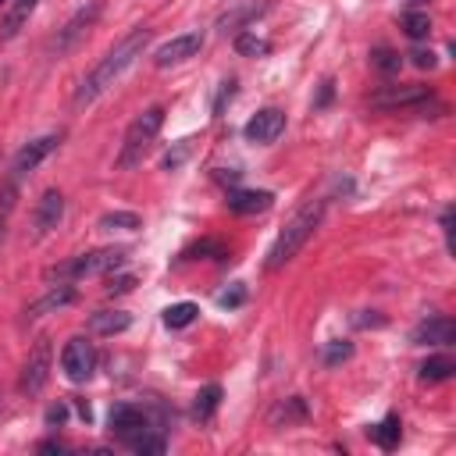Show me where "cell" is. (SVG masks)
I'll return each mask as SVG.
<instances>
[{
	"label": "cell",
	"instance_id": "obj_1",
	"mask_svg": "<svg viewBox=\"0 0 456 456\" xmlns=\"http://www.w3.org/2000/svg\"><path fill=\"white\" fill-rule=\"evenodd\" d=\"M146 43H150V28H146V25H135L132 32H125V36L93 64V71L78 82V89H75V107H89L93 100H100V96L135 64V57H142Z\"/></svg>",
	"mask_w": 456,
	"mask_h": 456
},
{
	"label": "cell",
	"instance_id": "obj_2",
	"mask_svg": "<svg viewBox=\"0 0 456 456\" xmlns=\"http://www.w3.org/2000/svg\"><path fill=\"white\" fill-rule=\"evenodd\" d=\"M321 217H324V200H317V203H306L303 210H296L292 217H289V224L278 232V239H274V246L267 249V271H278V267H285L303 246H306V239L317 232V224H321Z\"/></svg>",
	"mask_w": 456,
	"mask_h": 456
},
{
	"label": "cell",
	"instance_id": "obj_3",
	"mask_svg": "<svg viewBox=\"0 0 456 456\" xmlns=\"http://www.w3.org/2000/svg\"><path fill=\"white\" fill-rule=\"evenodd\" d=\"M160 125H164V107H146V110L128 125V132H125V139H121V150H118V160H114L118 171H132V167L142 164V157L150 153V146H153Z\"/></svg>",
	"mask_w": 456,
	"mask_h": 456
},
{
	"label": "cell",
	"instance_id": "obj_4",
	"mask_svg": "<svg viewBox=\"0 0 456 456\" xmlns=\"http://www.w3.org/2000/svg\"><path fill=\"white\" fill-rule=\"evenodd\" d=\"M128 249L125 246H103V249H93V253H78L57 267L46 271V278L53 281H75V278H89V274H103V271H118L125 264Z\"/></svg>",
	"mask_w": 456,
	"mask_h": 456
},
{
	"label": "cell",
	"instance_id": "obj_5",
	"mask_svg": "<svg viewBox=\"0 0 456 456\" xmlns=\"http://www.w3.org/2000/svg\"><path fill=\"white\" fill-rule=\"evenodd\" d=\"M61 370H64V378L75 381V385L89 381L93 370H96V346H93L86 335H71V338L64 342V349H61Z\"/></svg>",
	"mask_w": 456,
	"mask_h": 456
},
{
	"label": "cell",
	"instance_id": "obj_6",
	"mask_svg": "<svg viewBox=\"0 0 456 456\" xmlns=\"http://www.w3.org/2000/svg\"><path fill=\"white\" fill-rule=\"evenodd\" d=\"M50 367H53V346L50 338H39L28 353V360L21 363V374H18V392L21 395H36L43 392V385L50 381Z\"/></svg>",
	"mask_w": 456,
	"mask_h": 456
},
{
	"label": "cell",
	"instance_id": "obj_7",
	"mask_svg": "<svg viewBox=\"0 0 456 456\" xmlns=\"http://www.w3.org/2000/svg\"><path fill=\"white\" fill-rule=\"evenodd\" d=\"M200 50H203V32H182V36H171L167 43H160L153 50V64L175 68V64H185L189 57H196Z\"/></svg>",
	"mask_w": 456,
	"mask_h": 456
},
{
	"label": "cell",
	"instance_id": "obj_8",
	"mask_svg": "<svg viewBox=\"0 0 456 456\" xmlns=\"http://www.w3.org/2000/svg\"><path fill=\"white\" fill-rule=\"evenodd\" d=\"M61 146V135H39V139H32V142H25L18 153H14V160H11V178L18 182V178H25V175H32L53 150Z\"/></svg>",
	"mask_w": 456,
	"mask_h": 456
},
{
	"label": "cell",
	"instance_id": "obj_9",
	"mask_svg": "<svg viewBox=\"0 0 456 456\" xmlns=\"http://www.w3.org/2000/svg\"><path fill=\"white\" fill-rule=\"evenodd\" d=\"M100 11H103V4H100V0H89L86 7H78V11L68 18V25H64V28H57V36H53V43H50V46H53L57 53L71 50V46H75V39H78V36H82L96 18H100Z\"/></svg>",
	"mask_w": 456,
	"mask_h": 456
},
{
	"label": "cell",
	"instance_id": "obj_10",
	"mask_svg": "<svg viewBox=\"0 0 456 456\" xmlns=\"http://www.w3.org/2000/svg\"><path fill=\"white\" fill-rule=\"evenodd\" d=\"M61 217H64V196H61V189H46L39 196L36 210H32V232H36V239L50 235L61 224Z\"/></svg>",
	"mask_w": 456,
	"mask_h": 456
},
{
	"label": "cell",
	"instance_id": "obj_11",
	"mask_svg": "<svg viewBox=\"0 0 456 456\" xmlns=\"http://www.w3.org/2000/svg\"><path fill=\"white\" fill-rule=\"evenodd\" d=\"M281 132H285V114H281L278 107L256 110V114L246 121V128H242V135H246L249 142H274Z\"/></svg>",
	"mask_w": 456,
	"mask_h": 456
},
{
	"label": "cell",
	"instance_id": "obj_12",
	"mask_svg": "<svg viewBox=\"0 0 456 456\" xmlns=\"http://www.w3.org/2000/svg\"><path fill=\"white\" fill-rule=\"evenodd\" d=\"M452 338H456V321L445 317V314H435V317H428L424 324L413 328L417 346H449Z\"/></svg>",
	"mask_w": 456,
	"mask_h": 456
},
{
	"label": "cell",
	"instance_id": "obj_13",
	"mask_svg": "<svg viewBox=\"0 0 456 456\" xmlns=\"http://www.w3.org/2000/svg\"><path fill=\"white\" fill-rule=\"evenodd\" d=\"M142 428H150V417H146L139 406H132V403H118V406L110 410V431H114L121 442H128V438L139 435Z\"/></svg>",
	"mask_w": 456,
	"mask_h": 456
},
{
	"label": "cell",
	"instance_id": "obj_14",
	"mask_svg": "<svg viewBox=\"0 0 456 456\" xmlns=\"http://www.w3.org/2000/svg\"><path fill=\"white\" fill-rule=\"evenodd\" d=\"M224 203L235 214H260V210H267L274 203V196L267 189H228Z\"/></svg>",
	"mask_w": 456,
	"mask_h": 456
},
{
	"label": "cell",
	"instance_id": "obj_15",
	"mask_svg": "<svg viewBox=\"0 0 456 456\" xmlns=\"http://www.w3.org/2000/svg\"><path fill=\"white\" fill-rule=\"evenodd\" d=\"M424 96H431L424 86H395V89L378 93V96H374V107H381V110H392V107H406V110H413Z\"/></svg>",
	"mask_w": 456,
	"mask_h": 456
},
{
	"label": "cell",
	"instance_id": "obj_16",
	"mask_svg": "<svg viewBox=\"0 0 456 456\" xmlns=\"http://www.w3.org/2000/svg\"><path fill=\"white\" fill-rule=\"evenodd\" d=\"M36 7H39V0H11V4H7V14L0 18V39H4V43L14 39V36L25 28V21L32 18Z\"/></svg>",
	"mask_w": 456,
	"mask_h": 456
},
{
	"label": "cell",
	"instance_id": "obj_17",
	"mask_svg": "<svg viewBox=\"0 0 456 456\" xmlns=\"http://www.w3.org/2000/svg\"><path fill=\"white\" fill-rule=\"evenodd\" d=\"M75 299V289L68 285V281H61V285H50V292L43 296V299H36V303H28V310H25V317L28 321H36V317H43L46 310H61V306H68Z\"/></svg>",
	"mask_w": 456,
	"mask_h": 456
},
{
	"label": "cell",
	"instance_id": "obj_18",
	"mask_svg": "<svg viewBox=\"0 0 456 456\" xmlns=\"http://www.w3.org/2000/svg\"><path fill=\"white\" fill-rule=\"evenodd\" d=\"M128 324H132V317L125 310H96V314H89V331L93 335H118Z\"/></svg>",
	"mask_w": 456,
	"mask_h": 456
},
{
	"label": "cell",
	"instance_id": "obj_19",
	"mask_svg": "<svg viewBox=\"0 0 456 456\" xmlns=\"http://www.w3.org/2000/svg\"><path fill=\"white\" fill-rule=\"evenodd\" d=\"M367 435H370V442H374V445H381V449H395V445H399V435H403V424H399V417H395V413H388L381 424L367 428Z\"/></svg>",
	"mask_w": 456,
	"mask_h": 456
},
{
	"label": "cell",
	"instance_id": "obj_20",
	"mask_svg": "<svg viewBox=\"0 0 456 456\" xmlns=\"http://www.w3.org/2000/svg\"><path fill=\"white\" fill-rule=\"evenodd\" d=\"M217 403H221V388H217V385L200 388V392H196V403H192L196 420H210V417H214V410H217Z\"/></svg>",
	"mask_w": 456,
	"mask_h": 456
},
{
	"label": "cell",
	"instance_id": "obj_21",
	"mask_svg": "<svg viewBox=\"0 0 456 456\" xmlns=\"http://www.w3.org/2000/svg\"><path fill=\"white\" fill-rule=\"evenodd\" d=\"M125 445H128L132 452H153V456H160V452H164V435H157L153 428H142V431L132 435Z\"/></svg>",
	"mask_w": 456,
	"mask_h": 456
},
{
	"label": "cell",
	"instance_id": "obj_22",
	"mask_svg": "<svg viewBox=\"0 0 456 456\" xmlns=\"http://www.w3.org/2000/svg\"><path fill=\"white\" fill-rule=\"evenodd\" d=\"M452 370H456L452 356H431V360L420 363V378L424 381H445V378H452Z\"/></svg>",
	"mask_w": 456,
	"mask_h": 456
},
{
	"label": "cell",
	"instance_id": "obj_23",
	"mask_svg": "<svg viewBox=\"0 0 456 456\" xmlns=\"http://www.w3.org/2000/svg\"><path fill=\"white\" fill-rule=\"evenodd\" d=\"M14 207H18V182L7 178V182L0 185V239H4V232H7V221H11Z\"/></svg>",
	"mask_w": 456,
	"mask_h": 456
},
{
	"label": "cell",
	"instance_id": "obj_24",
	"mask_svg": "<svg viewBox=\"0 0 456 456\" xmlns=\"http://www.w3.org/2000/svg\"><path fill=\"white\" fill-rule=\"evenodd\" d=\"M196 314H200L196 303H175V306L164 310V324H167V328H189V324L196 321Z\"/></svg>",
	"mask_w": 456,
	"mask_h": 456
},
{
	"label": "cell",
	"instance_id": "obj_25",
	"mask_svg": "<svg viewBox=\"0 0 456 456\" xmlns=\"http://www.w3.org/2000/svg\"><path fill=\"white\" fill-rule=\"evenodd\" d=\"M256 14H264V4H246V7H239V11H232V14H224L221 21H217V28H239V25H246V21H253Z\"/></svg>",
	"mask_w": 456,
	"mask_h": 456
},
{
	"label": "cell",
	"instance_id": "obj_26",
	"mask_svg": "<svg viewBox=\"0 0 456 456\" xmlns=\"http://www.w3.org/2000/svg\"><path fill=\"white\" fill-rule=\"evenodd\" d=\"M403 28H406L410 39H424V36L431 32V18H428L424 11H406V14H403Z\"/></svg>",
	"mask_w": 456,
	"mask_h": 456
},
{
	"label": "cell",
	"instance_id": "obj_27",
	"mask_svg": "<svg viewBox=\"0 0 456 456\" xmlns=\"http://www.w3.org/2000/svg\"><path fill=\"white\" fill-rule=\"evenodd\" d=\"M139 224H142V221H139V214H132V210H114V214H103V217H100V228H103V232H114V228H128V232H132V228H139Z\"/></svg>",
	"mask_w": 456,
	"mask_h": 456
},
{
	"label": "cell",
	"instance_id": "obj_28",
	"mask_svg": "<svg viewBox=\"0 0 456 456\" xmlns=\"http://www.w3.org/2000/svg\"><path fill=\"white\" fill-rule=\"evenodd\" d=\"M235 50H239L242 57H256V53H267V43H264L256 32H239V36H235Z\"/></svg>",
	"mask_w": 456,
	"mask_h": 456
},
{
	"label": "cell",
	"instance_id": "obj_29",
	"mask_svg": "<svg viewBox=\"0 0 456 456\" xmlns=\"http://www.w3.org/2000/svg\"><path fill=\"white\" fill-rule=\"evenodd\" d=\"M370 64H374L378 71H385V75H392V71H399V64H403V57H399L395 50H385V46H378V50H370Z\"/></svg>",
	"mask_w": 456,
	"mask_h": 456
},
{
	"label": "cell",
	"instance_id": "obj_30",
	"mask_svg": "<svg viewBox=\"0 0 456 456\" xmlns=\"http://www.w3.org/2000/svg\"><path fill=\"white\" fill-rule=\"evenodd\" d=\"M349 356H353V346H349V342H328L324 353H321L324 367H335V363H342V360H349Z\"/></svg>",
	"mask_w": 456,
	"mask_h": 456
},
{
	"label": "cell",
	"instance_id": "obj_31",
	"mask_svg": "<svg viewBox=\"0 0 456 456\" xmlns=\"http://www.w3.org/2000/svg\"><path fill=\"white\" fill-rule=\"evenodd\" d=\"M281 417H285V424H289V420H303V417H306V406H303V399H299V395L285 399V403L274 410V420H281Z\"/></svg>",
	"mask_w": 456,
	"mask_h": 456
},
{
	"label": "cell",
	"instance_id": "obj_32",
	"mask_svg": "<svg viewBox=\"0 0 456 456\" xmlns=\"http://www.w3.org/2000/svg\"><path fill=\"white\" fill-rule=\"evenodd\" d=\"M242 299H246V285H242V281H235L228 292H221V296H217V306L232 310V306H242Z\"/></svg>",
	"mask_w": 456,
	"mask_h": 456
},
{
	"label": "cell",
	"instance_id": "obj_33",
	"mask_svg": "<svg viewBox=\"0 0 456 456\" xmlns=\"http://www.w3.org/2000/svg\"><path fill=\"white\" fill-rule=\"evenodd\" d=\"M189 253H196V256H214V260L228 256V249H224L221 242H210V239H207V242H196V246H192Z\"/></svg>",
	"mask_w": 456,
	"mask_h": 456
},
{
	"label": "cell",
	"instance_id": "obj_34",
	"mask_svg": "<svg viewBox=\"0 0 456 456\" xmlns=\"http://www.w3.org/2000/svg\"><path fill=\"white\" fill-rule=\"evenodd\" d=\"M135 285V278L132 274H118V278H110V285H107V296H118V292H128Z\"/></svg>",
	"mask_w": 456,
	"mask_h": 456
},
{
	"label": "cell",
	"instance_id": "obj_35",
	"mask_svg": "<svg viewBox=\"0 0 456 456\" xmlns=\"http://www.w3.org/2000/svg\"><path fill=\"white\" fill-rule=\"evenodd\" d=\"M410 61H413L417 68H428V71H431V68L438 64V57H435L431 50H413V53H410Z\"/></svg>",
	"mask_w": 456,
	"mask_h": 456
},
{
	"label": "cell",
	"instance_id": "obj_36",
	"mask_svg": "<svg viewBox=\"0 0 456 456\" xmlns=\"http://www.w3.org/2000/svg\"><path fill=\"white\" fill-rule=\"evenodd\" d=\"M64 417H68V410H64V406H50V410H46V424H61Z\"/></svg>",
	"mask_w": 456,
	"mask_h": 456
},
{
	"label": "cell",
	"instance_id": "obj_37",
	"mask_svg": "<svg viewBox=\"0 0 456 456\" xmlns=\"http://www.w3.org/2000/svg\"><path fill=\"white\" fill-rule=\"evenodd\" d=\"M39 449H43V452H61V449H64V445H61V442H43V445H39Z\"/></svg>",
	"mask_w": 456,
	"mask_h": 456
},
{
	"label": "cell",
	"instance_id": "obj_38",
	"mask_svg": "<svg viewBox=\"0 0 456 456\" xmlns=\"http://www.w3.org/2000/svg\"><path fill=\"white\" fill-rule=\"evenodd\" d=\"M413 4H424V0H413Z\"/></svg>",
	"mask_w": 456,
	"mask_h": 456
}]
</instances>
